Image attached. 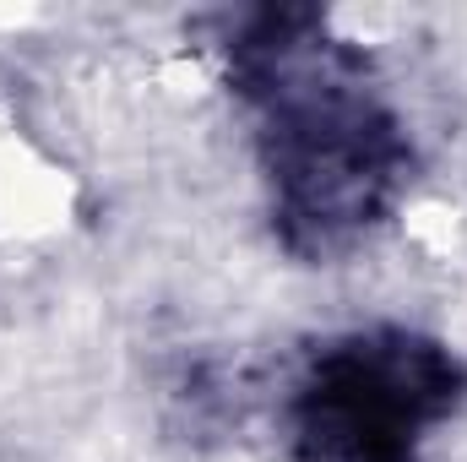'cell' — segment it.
<instances>
[{"label": "cell", "mask_w": 467, "mask_h": 462, "mask_svg": "<svg viewBox=\"0 0 467 462\" xmlns=\"http://www.w3.org/2000/svg\"><path fill=\"white\" fill-rule=\"evenodd\" d=\"M467 392L462 359L408 327L353 332L321 348L294 386V452L305 462H419Z\"/></svg>", "instance_id": "cell-1"}]
</instances>
